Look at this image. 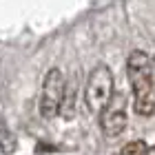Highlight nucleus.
Instances as JSON below:
<instances>
[{
    "label": "nucleus",
    "mask_w": 155,
    "mask_h": 155,
    "mask_svg": "<svg viewBox=\"0 0 155 155\" xmlns=\"http://www.w3.org/2000/svg\"><path fill=\"white\" fill-rule=\"evenodd\" d=\"M67 91V82L64 75L58 67H53L51 71L45 75V82H42V91H40V102H38V111L45 120H51L58 115L60 102L64 97Z\"/></svg>",
    "instance_id": "7ed1b4c3"
},
{
    "label": "nucleus",
    "mask_w": 155,
    "mask_h": 155,
    "mask_svg": "<svg viewBox=\"0 0 155 155\" xmlns=\"http://www.w3.org/2000/svg\"><path fill=\"white\" fill-rule=\"evenodd\" d=\"M126 71H129V80L135 93V109L137 115L149 117L155 111V95H153V62L151 55L146 51H131L129 60H126Z\"/></svg>",
    "instance_id": "f257e3e1"
},
{
    "label": "nucleus",
    "mask_w": 155,
    "mask_h": 155,
    "mask_svg": "<svg viewBox=\"0 0 155 155\" xmlns=\"http://www.w3.org/2000/svg\"><path fill=\"white\" fill-rule=\"evenodd\" d=\"M100 126L109 137H115L126 129V95L122 91H113V95L104 104L100 113Z\"/></svg>",
    "instance_id": "20e7f679"
},
{
    "label": "nucleus",
    "mask_w": 155,
    "mask_h": 155,
    "mask_svg": "<svg viewBox=\"0 0 155 155\" xmlns=\"http://www.w3.org/2000/svg\"><path fill=\"white\" fill-rule=\"evenodd\" d=\"M146 151H149V149H146V142H142V140H133V142H129L122 149L120 155H144Z\"/></svg>",
    "instance_id": "0eeeda50"
},
{
    "label": "nucleus",
    "mask_w": 155,
    "mask_h": 155,
    "mask_svg": "<svg viewBox=\"0 0 155 155\" xmlns=\"http://www.w3.org/2000/svg\"><path fill=\"white\" fill-rule=\"evenodd\" d=\"M58 151V146H51V144H38L36 146V153H53Z\"/></svg>",
    "instance_id": "6e6552de"
},
{
    "label": "nucleus",
    "mask_w": 155,
    "mask_h": 155,
    "mask_svg": "<svg viewBox=\"0 0 155 155\" xmlns=\"http://www.w3.org/2000/svg\"><path fill=\"white\" fill-rule=\"evenodd\" d=\"M73 97L75 93L73 91H64V97H62V102H60V109H58V115H62L64 120H71L75 115V104H73Z\"/></svg>",
    "instance_id": "423d86ee"
},
{
    "label": "nucleus",
    "mask_w": 155,
    "mask_h": 155,
    "mask_svg": "<svg viewBox=\"0 0 155 155\" xmlns=\"http://www.w3.org/2000/svg\"><path fill=\"white\" fill-rule=\"evenodd\" d=\"M111 95H113V73L107 64H97L84 87V104L91 113H95L104 109Z\"/></svg>",
    "instance_id": "f03ea898"
},
{
    "label": "nucleus",
    "mask_w": 155,
    "mask_h": 155,
    "mask_svg": "<svg viewBox=\"0 0 155 155\" xmlns=\"http://www.w3.org/2000/svg\"><path fill=\"white\" fill-rule=\"evenodd\" d=\"M18 149V142H16V135L7 129V124L0 120V153H5V155H9Z\"/></svg>",
    "instance_id": "39448f33"
}]
</instances>
